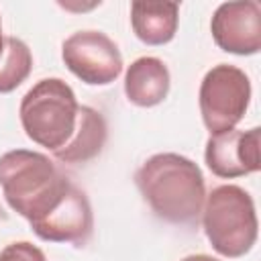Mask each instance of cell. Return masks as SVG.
<instances>
[{"label": "cell", "mask_w": 261, "mask_h": 261, "mask_svg": "<svg viewBox=\"0 0 261 261\" xmlns=\"http://www.w3.org/2000/svg\"><path fill=\"white\" fill-rule=\"evenodd\" d=\"M77 108L80 104L69 84L59 77H45L22 96L18 116L27 137L53 153L71 137Z\"/></svg>", "instance_id": "cell-4"}, {"label": "cell", "mask_w": 261, "mask_h": 261, "mask_svg": "<svg viewBox=\"0 0 261 261\" xmlns=\"http://www.w3.org/2000/svg\"><path fill=\"white\" fill-rule=\"evenodd\" d=\"M35 234L49 243L84 245L94 228V214L88 196L71 184L63 200L41 220L33 222Z\"/></svg>", "instance_id": "cell-9"}, {"label": "cell", "mask_w": 261, "mask_h": 261, "mask_svg": "<svg viewBox=\"0 0 261 261\" xmlns=\"http://www.w3.org/2000/svg\"><path fill=\"white\" fill-rule=\"evenodd\" d=\"M179 6L175 2H133L130 24L139 41L147 45H165L175 37Z\"/></svg>", "instance_id": "cell-12"}, {"label": "cell", "mask_w": 261, "mask_h": 261, "mask_svg": "<svg viewBox=\"0 0 261 261\" xmlns=\"http://www.w3.org/2000/svg\"><path fill=\"white\" fill-rule=\"evenodd\" d=\"M202 226L212 249L228 259L247 255L257 241L255 202L247 190L234 184L214 188L202 206Z\"/></svg>", "instance_id": "cell-3"}, {"label": "cell", "mask_w": 261, "mask_h": 261, "mask_svg": "<svg viewBox=\"0 0 261 261\" xmlns=\"http://www.w3.org/2000/svg\"><path fill=\"white\" fill-rule=\"evenodd\" d=\"M2 49H4V37H2V22H0V55H2Z\"/></svg>", "instance_id": "cell-16"}, {"label": "cell", "mask_w": 261, "mask_h": 261, "mask_svg": "<svg viewBox=\"0 0 261 261\" xmlns=\"http://www.w3.org/2000/svg\"><path fill=\"white\" fill-rule=\"evenodd\" d=\"M65 67L88 86H108L122 71V55L116 43L100 31H77L63 41Z\"/></svg>", "instance_id": "cell-6"}, {"label": "cell", "mask_w": 261, "mask_h": 261, "mask_svg": "<svg viewBox=\"0 0 261 261\" xmlns=\"http://www.w3.org/2000/svg\"><path fill=\"white\" fill-rule=\"evenodd\" d=\"M181 261H218V259H214V257H210V255H188V257H184Z\"/></svg>", "instance_id": "cell-15"}, {"label": "cell", "mask_w": 261, "mask_h": 261, "mask_svg": "<svg viewBox=\"0 0 261 261\" xmlns=\"http://www.w3.org/2000/svg\"><path fill=\"white\" fill-rule=\"evenodd\" d=\"M169 69L157 57H139L124 73V94L128 102L141 108L161 104L169 94Z\"/></svg>", "instance_id": "cell-11"}, {"label": "cell", "mask_w": 261, "mask_h": 261, "mask_svg": "<svg viewBox=\"0 0 261 261\" xmlns=\"http://www.w3.org/2000/svg\"><path fill=\"white\" fill-rule=\"evenodd\" d=\"M0 188L6 204L33 224L63 200L71 181L47 155L14 149L0 157Z\"/></svg>", "instance_id": "cell-2"}, {"label": "cell", "mask_w": 261, "mask_h": 261, "mask_svg": "<svg viewBox=\"0 0 261 261\" xmlns=\"http://www.w3.org/2000/svg\"><path fill=\"white\" fill-rule=\"evenodd\" d=\"M33 69V55L24 41L16 37H4V49L0 55V94L16 90Z\"/></svg>", "instance_id": "cell-13"}, {"label": "cell", "mask_w": 261, "mask_h": 261, "mask_svg": "<svg viewBox=\"0 0 261 261\" xmlns=\"http://www.w3.org/2000/svg\"><path fill=\"white\" fill-rule=\"evenodd\" d=\"M259 126L249 130H226L210 135L204 151L208 169L218 177H241L255 173L261 167L259 161Z\"/></svg>", "instance_id": "cell-8"}, {"label": "cell", "mask_w": 261, "mask_h": 261, "mask_svg": "<svg viewBox=\"0 0 261 261\" xmlns=\"http://www.w3.org/2000/svg\"><path fill=\"white\" fill-rule=\"evenodd\" d=\"M251 102V82L247 73L234 65L218 63L206 71L198 104L204 126L210 135L232 130L245 116Z\"/></svg>", "instance_id": "cell-5"}, {"label": "cell", "mask_w": 261, "mask_h": 261, "mask_svg": "<svg viewBox=\"0 0 261 261\" xmlns=\"http://www.w3.org/2000/svg\"><path fill=\"white\" fill-rule=\"evenodd\" d=\"M106 139H108V124L102 112H98L92 106H80L77 122L71 137L61 149L53 151V157L69 165L88 163L104 149Z\"/></svg>", "instance_id": "cell-10"}, {"label": "cell", "mask_w": 261, "mask_h": 261, "mask_svg": "<svg viewBox=\"0 0 261 261\" xmlns=\"http://www.w3.org/2000/svg\"><path fill=\"white\" fill-rule=\"evenodd\" d=\"M0 261H47V257L37 245L29 241H18L6 245L0 251Z\"/></svg>", "instance_id": "cell-14"}, {"label": "cell", "mask_w": 261, "mask_h": 261, "mask_svg": "<svg viewBox=\"0 0 261 261\" xmlns=\"http://www.w3.org/2000/svg\"><path fill=\"white\" fill-rule=\"evenodd\" d=\"M214 43L234 55H255L261 49V8L253 0L224 2L210 20Z\"/></svg>", "instance_id": "cell-7"}, {"label": "cell", "mask_w": 261, "mask_h": 261, "mask_svg": "<svg viewBox=\"0 0 261 261\" xmlns=\"http://www.w3.org/2000/svg\"><path fill=\"white\" fill-rule=\"evenodd\" d=\"M135 184L153 214L171 224H198L206 200L202 169L177 153H157L135 173Z\"/></svg>", "instance_id": "cell-1"}]
</instances>
